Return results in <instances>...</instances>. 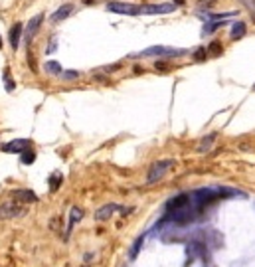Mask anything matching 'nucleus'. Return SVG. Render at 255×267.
<instances>
[{
	"mask_svg": "<svg viewBox=\"0 0 255 267\" xmlns=\"http://www.w3.org/2000/svg\"><path fill=\"white\" fill-rule=\"evenodd\" d=\"M190 49L186 48H168V46H150L137 53H131L129 58H182L188 56Z\"/></svg>",
	"mask_w": 255,
	"mask_h": 267,
	"instance_id": "nucleus-1",
	"label": "nucleus"
},
{
	"mask_svg": "<svg viewBox=\"0 0 255 267\" xmlns=\"http://www.w3.org/2000/svg\"><path fill=\"white\" fill-rule=\"evenodd\" d=\"M174 158H162V160H159V163H155L150 169H148V174H146V184H155V182H159V180H162L164 178V174L170 170V169H174Z\"/></svg>",
	"mask_w": 255,
	"mask_h": 267,
	"instance_id": "nucleus-2",
	"label": "nucleus"
},
{
	"mask_svg": "<svg viewBox=\"0 0 255 267\" xmlns=\"http://www.w3.org/2000/svg\"><path fill=\"white\" fill-rule=\"evenodd\" d=\"M105 8L113 14H121V16H140L142 14V4H133V2H107Z\"/></svg>",
	"mask_w": 255,
	"mask_h": 267,
	"instance_id": "nucleus-3",
	"label": "nucleus"
},
{
	"mask_svg": "<svg viewBox=\"0 0 255 267\" xmlns=\"http://www.w3.org/2000/svg\"><path fill=\"white\" fill-rule=\"evenodd\" d=\"M26 208L20 202H4L0 204V220H14L26 216Z\"/></svg>",
	"mask_w": 255,
	"mask_h": 267,
	"instance_id": "nucleus-4",
	"label": "nucleus"
},
{
	"mask_svg": "<svg viewBox=\"0 0 255 267\" xmlns=\"http://www.w3.org/2000/svg\"><path fill=\"white\" fill-rule=\"evenodd\" d=\"M178 6L174 2H159V4H142V14L152 16V14H172Z\"/></svg>",
	"mask_w": 255,
	"mask_h": 267,
	"instance_id": "nucleus-5",
	"label": "nucleus"
},
{
	"mask_svg": "<svg viewBox=\"0 0 255 267\" xmlns=\"http://www.w3.org/2000/svg\"><path fill=\"white\" fill-rule=\"evenodd\" d=\"M44 18H46V14H38V16H34V18H30V22L26 24V30H24V34H22V38L26 40V44H30V42L36 38L40 26L44 24Z\"/></svg>",
	"mask_w": 255,
	"mask_h": 267,
	"instance_id": "nucleus-6",
	"label": "nucleus"
},
{
	"mask_svg": "<svg viewBox=\"0 0 255 267\" xmlns=\"http://www.w3.org/2000/svg\"><path fill=\"white\" fill-rule=\"evenodd\" d=\"M73 12H75V4L66 2V4H62V6H60L56 12L49 14V22H52V24H60V22L68 20V18H70Z\"/></svg>",
	"mask_w": 255,
	"mask_h": 267,
	"instance_id": "nucleus-7",
	"label": "nucleus"
},
{
	"mask_svg": "<svg viewBox=\"0 0 255 267\" xmlns=\"http://www.w3.org/2000/svg\"><path fill=\"white\" fill-rule=\"evenodd\" d=\"M115 212H127L125 208H121L119 204H105V206H101L97 212H95V220H99V222H105V220H109Z\"/></svg>",
	"mask_w": 255,
	"mask_h": 267,
	"instance_id": "nucleus-8",
	"label": "nucleus"
},
{
	"mask_svg": "<svg viewBox=\"0 0 255 267\" xmlns=\"http://www.w3.org/2000/svg\"><path fill=\"white\" fill-rule=\"evenodd\" d=\"M198 18L202 22H214V20H226V18H232V16H237V12H212V10H198L196 12Z\"/></svg>",
	"mask_w": 255,
	"mask_h": 267,
	"instance_id": "nucleus-9",
	"label": "nucleus"
},
{
	"mask_svg": "<svg viewBox=\"0 0 255 267\" xmlns=\"http://www.w3.org/2000/svg\"><path fill=\"white\" fill-rule=\"evenodd\" d=\"M22 34H24V24H22V22L12 24V28H10V32H8V42H10V48H12L14 51L20 48Z\"/></svg>",
	"mask_w": 255,
	"mask_h": 267,
	"instance_id": "nucleus-10",
	"label": "nucleus"
},
{
	"mask_svg": "<svg viewBox=\"0 0 255 267\" xmlns=\"http://www.w3.org/2000/svg\"><path fill=\"white\" fill-rule=\"evenodd\" d=\"M188 206H192V202H190V194H180V196H176V198L168 200L166 210L172 214V212H180V210H184V208H188Z\"/></svg>",
	"mask_w": 255,
	"mask_h": 267,
	"instance_id": "nucleus-11",
	"label": "nucleus"
},
{
	"mask_svg": "<svg viewBox=\"0 0 255 267\" xmlns=\"http://www.w3.org/2000/svg\"><path fill=\"white\" fill-rule=\"evenodd\" d=\"M30 145H32L30 139H16V141H10V143L2 145V150L4 152H16V154H20L26 148H30Z\"/></svg>",
	"mask_w": 255,
	"mask_h": 267,
	"instance_id": "nucleus-12",
	"label": "nucleus"
},
{
	"mask_svg": "<svg viewBox=\"0 0 255 267\" xmlns=\"http://www.w3.org/2000/svg\"><path fill=\"white\" fill-rule=\"evenodd\" d=\"M245 34H247V24L243 20H235L232 24V30H230V40L232 42L241 40V38H245Z\"/></svg>",
	"mask_w": 255,
	"mask_h": 267,
	"instance_id": "nucleus-13",
	"label": "nucleus"
},
{
	"mask_svg": "<svg viewBox=\"0 0 255 267\" xmlns=\"http://www.w3.org/2000/svg\"><path fill=\"white\" fill-rule=\"evenodd\" d=\"M12 196L20 204H34V202H38V194L32 192V190H14Z\"/></svg>",
	"mask_w": 255,
	"mask_h": 267,
	"instance_id": "nucleus-14",
	"label": "nucleus"
},
{
	"mask_svg": "<svg viewBox=\"0 0 255 267\" xmlns=\"http://www.w3.org/2000/svg\"><path fill=\"white\" fill-rule=\"evenodd\" d=\"M188 257L190 261L194 257H206V243H202V242H190L188 243Z\"/></svg>",
	"mask_w": 255,
	"mask_h": 267,
	"instance_id": "nucleus-15",
	"label": "nucleus"
},
{
	"mask_svg": "<svg viewBox=\"0 0 255 267\" xmlns=\"http://www.w3.org/2000/svg\"><path fill=\"white\" fill-rule=\"evenodd\" d=\"M228 24V20H214V22H204L202 26V36H210L214 32H218L220 28H224Z\"/></svg>",
	"mask_w": 255,
	"mask_h": 267,
	"instance_id": "nucleus-16",
	"label": "nucleus"
},
{
	"mask_svg": "<svg viewBox=\"0 0 255 267\" xmlns=\"http://www.w3.org/2000/svg\"><path fill=\"white\" fill-rule=\"evenodd\" d=\"M44 72L47 73V75H62V72H64V68H62V64L60 62H54V60H47L46 64H44Z\"/></svg>",
	"mask_w": 255,
	"mask_h": 267,
	"instance_id": "nucleus-17",
	"label": "nucleus"
},
{
	"mask_svg": "<svg viewBox=\"0 0 255 267\" xmlns=\"http://www.w3.org/2000/svg\"><path fill=\"white\" fill-rule=\"evenodd\" d=\"M216 139H218V133H212V135H208V137H204V139L200 141V145H198V152H208V150L212 148V145L216 143Z\"/></svg>",
	"mask_w": 255,
	"mask_h": 267,
	"instance_id": "nucleus-18",
	"label": "nucleus"
},
{
	"mask_svg": "<svg viewBox=\"0 0 255 267\" xmlns=\"http://www.w3.org/2000/svg\"><path fill=\"white\" fill-rule=\"evenodd\" d=\"M81 218H83V210L79 206H73L71 212H70V228L75 226L77 222H81Z\"/></svg>",
	"mask_w": 255,
	"mask_h": 267,
	"instance_id": "nucleus-19",
	"label": "nucleus"
},
{
	"mask_svg": "<svg viewBox=\"0 0 255 267\" xmlns=\"http://www.w3.org/2000/svg\"><path fill=\"white\" fill-rule=\"evenodd\" d=\"M20 163L22 165H34L36 163V152L32 148H26L24 152H20Z\"/></svg>",
	"mask_w": 255,
	"mask_h": 267,
	"instance_id": "nucleus-20",
	"label": "nucleus"
},
{
	"mask_svg": "<svg viewBox=\"0 0 255 267\" xmlns=\"http://www.w3.org/2000/svg\"><path fill=\"white\" fill-rule=\"evenodd\" d=\"M142 243H144V234H142V236H139V238L135 240V243L131 245V251H129V257H131V259H135V257L139 255V251H140V247H142Z\"/></svg>",
	"mask_w": 255,
	"mask_h": 267,
	"instance_id": "nucleus-21",
	"label": "nucleus"
},
{
	"mask_svg": "<svg viewBox=\"0 0 255 267\" xmlns=\"http://www.w3.org/2000/svg\"><path fill=\"white\" fill-rule=\"evenodd\" d=\"M64 182V174L62 172H54L52 176H49V188H52V192H56Z\"/></svg>",
	"mask_w": 255,
	"mask_h": 267,
	"instance_id": "nucleus-22",
	"label": "nucleus"
},
{
	"mask_svg": "<svg viewBox=\"0 0 255 267\" xmlns=\"http://www.w3.org/2000/svg\"><path fill=\"white\" fill-rule=\"evenodd\" d=\"M60 77H62L64 81H73V79H79V77H81V73H79V72H75V70H64Z\"/></svg>",
	"mask_w": 255,
	"mask_h": 267,
	"instance_id": "nucleus-23",
	"label": "nucleus"
},
{
	"mask_svg": "<svg viewBox=\"0 0 255 267\" xmlns=\"http://www.w3.org/2000/svg\"><path fill=\"white\" fill-rule=\"evenodd\" d=\"M241 2V6L249 12V16H251V20L255 22V0H239Z\"/></svg>",
	"mask_w": 255,
	"mask_h": 267,
	"instance_id": "nucleus-24",
	"label": "nucleus"
},
{
	"mask_svg": "<svg viewBox=\"0 0 255 267\" xmlns=\"http://www.w3.org/2000/svg\"><path fill=\"white\" fill-rule=\"evenodd\" d=\"M206 49H208V56H220L222 49H224V46H222V44L216 40V42H212V44H210Z\"/></svg>",
	"mask_w": 255,
	"mask_h": 267,
	"instance_id": "nucleus-25",
	"label": "nucleus"
},
{
	"mask_svg": "<svg viewBox=\"0 0 255 267\" xmlns=\"http://www.w3.org/2000/svg\"><path fill=\"white\" fill-rule=\"evenodd\" d=\"M4 87H6V91H14V87H16V83H14L8 68H4Z\"/></svg>",
	"mask_w": 255,
	"mask_h": 267,
	"instance_id": "nucleus-26",
	"label": "nucleus"
},
{
	"mask_svg": "<svg viewBox=\"0 0 255 267\" xmlns=\"http://www.w3.org/2000/svg\"><path fill=\"white\" fill-rule=\"evenodd\" d=\"M208 58V49L206 48H196V51H194V60L196 62H204Z\"/></svg>",
	"mask_w": 255,
	"mask_h": 267,
	"instance_id": "nucleus-27",
	"label": "nucleus"
},
{
	"mask_svg": "<svg viewBox=\"0 0 255 267\" xmlns=\"http://www.w3.org/2000/svg\"><path fill=\"white\" fill-rule=\"evenodd\" d=\"M196 2L200 4V10H210L218 4V0H196Z\"/></svg>",
	"mask_w": 255,
	"mask_h": 267,
	"instance_id": "nucleus-28",
	"label": "nucleus"
},
{
	"mask_svg": "<svg viewBox=\"0 0 255 267\" xmlns=\"http://www.w3.org/2000/svg\"><path fill=\"white\" fill-rule=\"evenodd\" d=\"M56 49H58V36H52V40L46 46V53H54Z\"/></svg>",
	"mask_w": 255,
	"mask_h": 267,
	"instance_id": "nucleus-29",
	"label": "nucleus"
},
{
	"mask_svg": "<svg viewBox=\"0 0 255 267\" xmlns=\"http://www.w3.org/2000/svg\"><path fill=\"white\" fill-rule=\"evenodd\" d=\"M117 70H121V66H119V64H113V66L103 68V72H117Z\"/></svg>",
	"mask_w": 255,
	"mask_h": 267,
	"instance_id": "nucleus-30",
	"label": "nucleus"
},
{
	"mask_svg": "<svg viewBox=\"0 0 255 267\" xmlns=\"http://www.w3.org/2000/svg\"><path fill=\"white\" fill-rule=\"evenodd\" d=\"M174 4H176V6H182V4H184V0H174Z\"/></svg>",
	"mask_w": 255,
	"mask_h": 267,
	"instance_id": "nucleus-31",
	"label": "nucleus"
},
{
	"mask_svg": "<svg viewBox=\"0 0 255 267\" xmlns=\"http://www.w3.org/2000/svg\"><path fill=\"white\" fill-rule=\"evenodd\" d=\"M0 49H2V36H0Z\"/></svg>",
	"mask_w": 255,
	"mask_h": 267,
	"instance_id": "nucleus-32",
	"label": "nucleus"
},
{
	"mask_svg": "<svg viewBox=\"0 0 255 267\" xmlns=\"http://www.w3.org/2000/svg\"><path fill=\"white\" fill-rule=\"evenodd\" d=\"M253 91H255V85H253Z\"/></svg>",
	"mask_w": 255,
	"mask_h": 267,
	"instance_id": "nucleus-33",
	"label": "nucleus"
}]
</instances>
